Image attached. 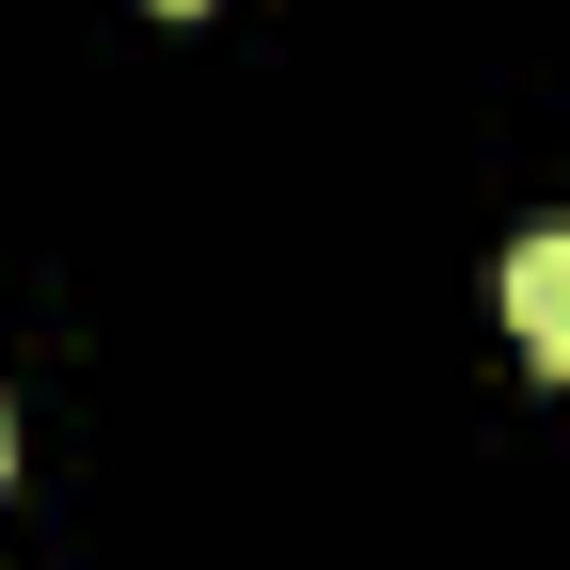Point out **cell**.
<instances>
[{
  "label": "cell",
  "mask_w": 570,
  "mask_h": 570,
  "mask_svg": "<svg viewBox=\"0 0 570 570\" xmlns=\"http://www.w3.org/2000/svg\"><path fill=\"white\" fill-rule=\"evenodd\" d=\"M0 475H17V412H0Z\"/></svg>",
  "instance_id": "7a4b0ae2"
},
{
  "label": "cell",
  "mask_w": 570,
  "mask_h": 570,
  "mask_svg": "<svg viewBox=\"0 0 570 570\" xmlns=\"http://www.w3.org/2000/svg\"><path fill=\"white\" fill-rule=\"evenodd\" d=\"M491 285H508V333H523L539 365L570 381V223H523V238H508V269H491Z\"/></svg>",
  "instance_id": "6da1fadb"
}]
</instances>
